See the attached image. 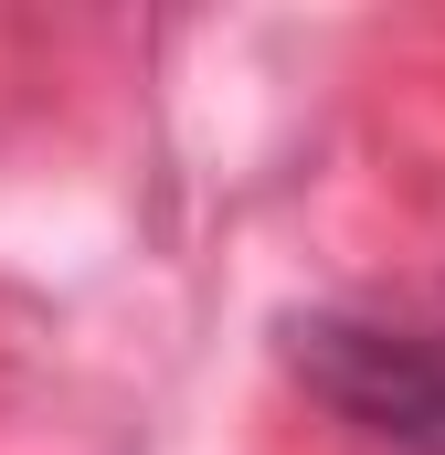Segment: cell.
<instances>
[{"mask_svg":"<svg viewBox=\"0 0 445 455\" xmlns=\"http://www.w3.org/2000/svg\"><path fill=\"white\" fill-rule=\"evenodd\" d=\"M287 371L360 445L445 455V329L382 318V307H297L287 318Z\"/></svg>","mask_w":445,"mask_h":455,"instance_id":"cell-1","label":"cell"}]
</instances>
